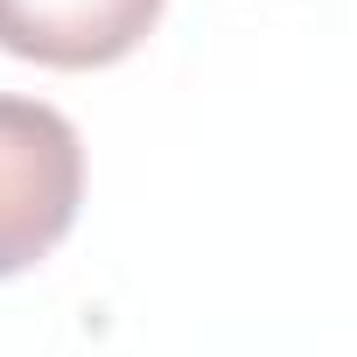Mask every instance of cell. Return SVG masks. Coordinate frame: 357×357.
<instances>
[{"label":"cell","mask_w":357,"mask_h":357,"mask_svg":"<svg viewBox=\"0 0 357 357\" xmlns=\"http://www.w3.org/2000/svg\"><path fill=\"white\" fill-rule=\"evenodd\" d=\"M84 197V140L43 98L0 91V280L36 266L70 225Z\"/></svg>","instance_id":"obj_1"},{"label":"cell","mask_w":357,"mask_h":357,"mask_svg":"<svg viewBox=\"0 0 357 357\" xmlns=\"http://www.w3.org/2000/svg\"><path fill=\"white\" fill-rule=\"evenodd\" d=\"M161 0H0V50L50 63V70H98L147 43Z\"/></svg>","instance_id":"obj_2"}]
</instances>
